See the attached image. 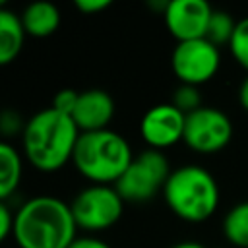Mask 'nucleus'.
Segmentation results:
<instances>
[{"mask_svg":"<svg viewBox=\"0 0 248 248\" xmlns=\"http://www.w3.org/2000/svg\"><path fill=\"white\" fill-rule=\"evenodd\" d=\"M78 232L70 203L48 194L25 200L14 215V240L19 248H68Z\"/></svg>","mask_w":248,"mask_h":248,"instance_id":"nucleus-1","label":"nucleus"},{"mask_svg":"<svg viewBox=\"0 0 248 248\" xmlns=\"http://www.w3.org/2000/svg\"><path fill=\"white\" fill-rule=\"evenodd\" d=\"M79 134L72 116L46 107L27 118L21 134V153L37 170L56 172L72 163Z\"/></svg>","mask_w":248,"mask_h":248,"instance_id":"nucleus-2","label":"nucleus"},{"mask_svg":"<svg viewBox=\"0 0 248 248\" xmlns=\"http://www.w3.org/2000/svg\"><path fill=\"white\" fill-rule=\"evenodd\" d=\"M134 153L128 140L107 128L97 132H81L72 165L91 184L114 186L132 163Z\"/></svg>","mask_w":248,"mask_h":248,"instance_id":"nucleus-3","label":"nucleus"},{"mask_svg":"<svg viewBox=\"0 0 248 248\" xmlns=\"http://www.w3.org/2000/svg\"><path fill=\"white\" fill-rule=\"evenodd\" d=\"M169 209L182 221L202 223L219 205V186L215 176L202 165H182L172 169L163 188Z\"/></svg>","mask_w":248,"mask_h":248,"instance_id":"nucleus-4","label":"nucleus"},{"mask_svg":"<svg viewBox=\"0 0 248 248\" xmlns=\"http://www.w3.org/2000/svg\"><path fill=\"white\" fill-rule=\"evenodd\" d=\"M172 169L163 151L143 149L134 155L132 163L124 170V174L116 180L114 188L126 203H145L153 200L167 184Z\"/></svg>","mask_w":248,"mask_h":248,"instance_id":"nucleus-5","label":"nucleus"},{"mask_svg":"<svg viewBox=\"0 0 248 248\" xmlns=\"http://www.w3.org/2000/svg\"><path fill=\"white\" fill-rule=\"evenodd\" d=\"M124 200L114 186L108 184H89L79 190L72 202L70 209L78 229L97 232L116 225L124 213Z\"/></svg>","mask_w":248,"mask_h":248,"instance_id":"nucleus-6","label":"nucleus"},{"mask_svg":"<svg viewBox=\"0 0 248 248\" xmlns=\"http://www.w3.org/2000/svg\"><path fill=\"white\" fill-rule=\"evenodd\" d=\"M170 66L180 83L200 87L217 74L221 66V52L219 46L209 43L205 37L176 43L170 54Z\"/></svg>","mask_w":248,"mask_h":248,"instance_id":"nucleus-7","label":"nucleus"},{"mask_svg":"<svg viewBox=\"0 0 248 248\" xmlns=\"http://www.w3.org/2000/svg\"><path fill=\"white\" fill-rule=\"evenodd\" d=\"M232 138L231 118L215 107H200L186 114L182 141L198 153H217L229 145Z\"/></svg>","mask_w":248,"mask_h":248,"instance_id":"nucleus-8","label":"nucleus"},{"mask_svg":"<svg viewBox=\"0 0 248 248\" xmlns=\"http://www.w3.org/2000/svg\"><path fill=\"white\" fill-rule=\"evenodd\" d=\"M186 114H182L172 103H161L151 107L140 122V134L149 149L163 151L182 141Z\"/></svg>","mask_w":248,"mask_h":248,"instance_id":"nucleus-9","label":"nucleus"},{"mask_svg":"<svg viewBox=\"0 0 248 248\" xmlns=\"http://www.w3.org/2000/svg\"><path fill=\"white\" fill-rule=\"evenodd\" d=\"M213 8L205 0H169L163 19L169 33L178 41L203 39Z\"/></svg>","mask_w":248,"mask_h":248,"instance_id":"nucleus-10","label":"nucleus"},{"mask_svg":"<svg viewBox=\"0 0 248 248\" xmlns=\"http://www.w3.org/2000/svg\"><path fill=\"white\" fill-rule=\"evenodd\" d=\"M116 112L114 99L108 91L91 87L79 91V99L76 110L72 112V120L76 122L79 132H97L107 130Z\"/></svg>","mask_w":248,"mask_h":248,"instance_id":"nucleus-11","label":"nucleus"},{"mask_svg":"<svg viewBox=\"0 0 248 248\" xmlns=\"http://www.w3.org/2000/svg\"><path fill=\"white\" fill-rule=\"evenodd\" d=\"M25 35L27 37H35V39H45L50 37L62 21L60 10L56 4L46 2V0H39V2H31L23 8V12L19 14Z\"/></svg>","mask_w":248,"mask_h":248,"instance_id":"nucleus-12","label":"nucleus"},{"mask_svg":"<svg viewBox=\"0 0 248 248\" xmlns=\"http://www.w3.org/2000/svg\"><path fill=\"white\" fill-rule=\"evenodd\" d=\"M25 29L21 17L8 6L0 8V66L12 64L25 43Z\"/></svg>","mask_w":248,"mask_h":248,"instance_id":"nucleus-13","label":"nucleus"},{"mask_svg":"<svg viewBox=\"0 0 248 248\" xmlns=\"http://www.w3.org/2000/svg\"><path fill=\"white\" fill-rule=\"evenodd\" d=\"M23 176V153L8 140H0V202L16 194Z\"/></svg>","mask_w":248,"mask_h":248,"instance_id":"nucleus-14","label":"nucleus"},{"mask_svg":"<svg viewBox=\"0 0 248 248\" xmlns=\"http://www.w3.org/2000/svg\"><path fill=\"white\" fill-rule=\"evenodd\" d=\"M225 238L238 248H248V200L232 205L223 219Z\"/></svg>","mask_w":248,"mask_h":248,"instance_id":"nucleus-15","label":"nucleus"},{"mask_svg":"<svg viewBox=\"0 0 248 248\" xmlns=\"http://www.w3.org/2000/svg\"><path fill=\"white\" fill-rule=\"evenodd\" d=\"M234 29H236V19L229 12L213 10V14L209 17L207 31H205V39L209 43H213L215 46H223V45L231 43Z\"/></svg>","mask_w":248,"mask_h":248,"instance_id":"nucleus-16","label":"nucleus"},{"mask_svg":"<svg viewBox=\"0 0 248 248\" xmlns=\"http://www.w3.org/2000/svg\"><path fill=\"white\" fill-rule=\"evenodd\" d=\"M170 103H172L182 114H190V112L198 110L200 107H203V105H202L200 87L188 85V83H180V85L174 89Z\"/></svg>","mask_w":248,"mask_h":248,"instance_id":"nucleus-17","label":"nucleus"},{"mask_svg":"<svg viewBox=\"0 0 248 248\" xmlns=\"http://www.w3.org/2000/svg\"><path fill=\"white\" fill-rule=\"evenodd\" d=\"M232 58L248 72V16L236 21V29L229 43Z\"/></svg>","mask_w":248,"mask_h":248,"instance_id":"nucleus-18","label":"nucleus"},{"mask_svg":"<svg viewBox=\"0 0 248 248\" xmlns=\"http://www.w3.org/2000/svg\"><path fill=\"white\" fill-rule=\"evenodd\" d=\"M25 118H21L19 112H16L14 108H4L0 110V136L4 138H12L16 134H23L25 128Z\"/></svg>","mask_w":248,"mask_h":248,"instance_id":"nucleus-19","label":"nucleus"},{"mask_svg":"<svg viewBox=\"0 0 248 248\" xmlns=\"http://www.w3.org/2000/svg\"><path fill=\"white\" fill-rule=\"evenodd\" d=\"M78 99H79V91L66 87V89L56 91V95H54V99H52V105H50V107H52L54 110H58V112H62V114H66V116H72V112L76 110Z\"/></svg>","mask_w":248,"mask_h":248,"instance_id":"nucleus-20","label":"nucleus"},{"mask_svg":"<svg viewBox=\"0 0 248 248\" xmlns=\"http://www.w3.org/2000/svg\"><path fill=\"white\" fill-rule=\"evenodd\" d=\"M14 215L6 202H0V242L14 234Z\"/></svg>","mask_w":248,"mask_h":248,"instance_id":"nucleus-21","label":"nucleus"},{"mask_svg":"<svg viewBox=\"0 0 248 248\" xmlns=\"http://www.w3.org/2000/svg\"><path fill=\"white\" fill-rule=\"evenodd\" d=\"M68 248H112V246L108 242H105L103 238H99V236L83 234V236H76V240Z\"/></svg>","mask_w":248,"mask_h":248,"instance_id":"nucleus-22","label":"nucleus"},{"mask_svg":"<svg viewBox=\"0 0 248 248\" xmlns=\"http://www.w3.org/2000/svg\"><path fill=\"white\" fill-rule=\"evenodd\" d=\"M74 6L81 14H99L110 6V0H76Z\"/></svg>","mask_w":248,"mask_h":248,"instance_id":"nucleus-23","label":"nucleus"},{"mask_svg":"<svg viewBox=\"0 0 248 248\" xmlns=\"http://www.w3.org/2000/svg\"><path fill=\"white\" fill-rule=\"evenodd\" d=\"M238 101H240L242 108L248 112V76L242 79V83L238 87Z\"/></svg>","mask_w":248,"mask_h":248,"instance_id":"nucleus-24","label":"nucleus"},{"mask_svg":"<svg viewBox=\"0 0 248 248\" xmlns=\"http://www.w3.org/2000/svg\"><path fill=\"white\" fill-rule=\"evenodd\" d=\"M170 248H205V246L200 244V242H194V240H184V242H178V244H174Z\"/></svg>","mask_w":248,"mask_h":248,"instance_id":"nucleus-25","label":"nucleus"}]
</instances>
